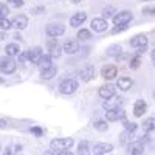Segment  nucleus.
I'll return each instance as SVG.
<instances>
[{
    "mask_svg": "<svg viewBox=\"0 0 155 155\" xmlns=\"http://www.w3.org/2000/svg\"><path fill=\"white\" fill-rule=\"evenodd\" d=\"M73 138H56L50 143V147L53 149V152H61V150H65V149H70L73 146Z\"/></svg>",
    "mask_w": 155,
    "mask_h": 155,
    "instance_id": "1",
    "label": "nucleus"
},
{
    "mask_svg": "<svg viewBox=\"0 0 155 155\" xmlns=\"http://www.w3.org/2000/svg\"><path fill=\"white\" fill-rule=\"evenodd\" d=\"M78 85L79 84H78V81H74V79H64L59 84V92L62 95H71L78 90Z\"/></svg>",
    "mask_w": 155,
    "mask_h": 155,
    "instance_id": "2",
    "label": "nucleus"
},
{
    "mask_svg": "<svg viewBox=\"0 0 155 155\" xmlns=\"http://www.w3.org/2000/svg\"><path fill=\"white\" fill-rule=\"evenodd\" d=\"M16 67H17V64L14 59H11L9 58H3L2 61H0V71H2L3 74H11V73H14L16 71Z\"/></svg>",
    "mask_w": 155,
    "mask_h": 155,
    "instance_id": "3",
    "label": "nucleus"
},
{
    "mask_svg": "<svg viewBox=\"0 0 155 155\" xmlns=\"http://www.w3.org/2000/svg\"><path fill=\"white\" fill-rule=\"evenodd\" d=\"M45 33L50 37H59L65 33V27H64L62 23H48L47 28H45Z\"/></svg>",
    "mask_w": 155,
    "mask_h": 155,
    "instance_id": "4",
    "label": "nucleus"
},
{
    "mask_svg": "<svg viewBox=\"0 0 155 155\" xmlns=\"http://www.w3.org/2000/svg\"><path fill=\"white\" fill-rule=\"evenodd\" d=\"M48 50H50V54L51 58H59L62 54V47L58 44V37H50L48 39Z\"/></svg>",
    "mask_w": 155,
    "mask_h": 155,
    "instance_id": "5",
    "label": "nucleus"
},
{
    "mask_svg": "<svg viewBox=\"0 0 155 155\" xmlns=\"http://www.w3.org/2000/svg\"><path fill=\"white\" fill-rule=\"evenodd\" d=\"M132 19H134V14L130 11H121V12L113 16V23L115 25H124V23H129Z\"/></svg>",
    "mask_w": 155,
    "mask_h": 155,
    "instance_id": "6",
    "label": "nucleus"
},
{
    "mask_svg": "<svg viewBox=\"0 0 155 155\" xmlns=\"http://www.w3.org/2000/svg\"><path fill=\"white\" fill-rule=\"evenodd\" d=\"M90 27H92V30L96 31V33H102V31L107 30L109 23H107V19H104V17H96V19L92 20Z\"/></svg>",
    "mask_w": 155,
    "mask_h": 155,
    "instance_id": "7",
    "label": "nucleus"
},
{
    "mask_svg": "<svg viewBox=\"0 0 155 155\" xmlns=\"http://www.w3.org/2000/svg\"><path fill=\"white\" fill-rule=\"evenodd\" d=\"M126 116V112L123 109H112V110H106V120L107 121H118L123 120Z\"/></svg>",
    "mask_w": 155,
    "mask_h": 155,
    "instance_id": "8",
    "label": "nucleus"
},
{
    "mask_svg": "<svg viewBox=\"0 0 155 155\" xmlns=\"http://www.w3.org/2000/svg\"><path fill=\"white\" fill-rule=\"evenodd\" d=\"M121 102H123V99H121L120 96H116V95H113V96H110V98L104 99V104H102V107H104L106 110H112V109H118V107L121 106Z\"/></svg>",
    "mask_w": 155,
    "mask_h": 155,
    "instance_id": "9",
    "label": "nucleus"
},
{
    "mask_svg": "<svg viewBox=\"0 0 155 155\" xmlns=\"http://www.w3.org/2000/svg\"><path fill=\"white\" fill-rule=\"evenodd\" d=\"M42 54H44L42 48H41V47H34V48H31V50L27 51V59H28L30 62H33V64H37Z\"/></svg>",
    "mask_w": 155,
    "mask_h": 155,
    "instance_id": "10",
    "label": "nucleus"
},
{
    "mask_svg": "<svg viewBox=\"0 0 155 155\" xmlns=\"http://www.w3.org/2000/svg\"><path fill=\"white\" fill-rule=\"evenodd\" d=\"M11 23H12V27H14L16 30H25L27 25H28V17L23 16V14H19V16H16L14 19L11 20Z\"/></svg>",
    "mask_w": 155,
    "mask_h": 155,
    "instance_id": "11",
    "label": "nucleus"
},
{
    "mask_svg": "<svg viewBox=\"0 0 155 155\" xmlns=\"http://www.w3.org/2000/svg\"><path fill=\"white\" fill-rule=\"evenodd\" d=\"M144 152V146L141 141H134V143H129L127 146V153H132V155H141Z\"/></svg>",
    "mask_w": 155,
    "mask_h": 155,
    "instance_id": "12",
    "label": "nucleus"
},
{
    "mask_svg": "<svg viewBox=\"0 0 155 155\" xmlns=\"http://www.w3.org/2000/svg\"><path fill=\"white\" fill-rule=\"evenodd\" d=\"M113 150V146L112 144H106V143H98L93 146L92 152L96 153V155H102V153H110Z\"/></svg>",
    "mask_w": 155,
    "mask_h": 155,
    "instance_id": "13",
    "label": "nucleus"
},
{
    "mask_svg": "<svg viewBox=\"0 0 155 155\" xmlns=\"http://www.w3.org/2000/svg\"><path fill=\"white\" fill-rule=\"evenodd\" d=\"M85 20H87V14L81 11V12H76V14L70 19V25L73 28H78V27H81Z\"/></svg>",
    "mask_w": 155,
    "mask_h": 155,
    "instance_id": "14",
    "label": "nucleus"
},
{
    "mask_svg": "<svg viewBox=\"0 0 155 155\" xmlns=\"http://www.w3.org/2000/svg\"><path fill=\"white\" fill-rule=\"evenodd\" d=\"M98 95H99L102 99H107V98H110V96L115 95V87L110 85V84L102 85V87H99V90H98Z\"/></svg>",
    "mask_w": 155,
    "mask_h": 155,
    "instance_id": "15",
    "label": "nucleus"
},
{
    "mask_svg": "<svg viewBox=\"0 0 155 155\" xmlns=\"http://www.w3.org/2000/svg\"><path fill=\"white\" fill-rule=\"evenodd\" d=\"M146 109H147V104L143 101V99H138L135 102V106H134V115L137 116V118H140V116H143L146 113Z\"/></svg>",
    "mask_w": 155,
    "mask_h": 155,
    "instance_id": "16",
    "label": "nucleus"
},
{
    "mask_svg": "<svg viewBox=\"0 0 155 155\" xmlns=\"http://www.w3.org/2000/svg\"><path fill=\"white\" fill-rule=\"evenodd\" d=\"M101 74L106 78V79H113V78L118 74V68L115 65H104L101 70Z\"/></svg>",
    "mask_w": 155,
    "mask_h": 155,
    "instance_id": "17",
    "label": "nucleus"
},
{
    "mask_svg": "<svg viewBox=\"0 0 155 155\" xmlns=\"http://www.w3.org/2000/svg\"><path fill=\"white\" fill-rule=\"evenodd\" d=\"M147 37L144 34H138L135 37H132V41H130V45L135 47V48H141V47H147Z\"/></svg>",
    "mask_w": 155,
    "mask_h": 155,
    "instance_id": "18",
    "label": "nucleus"
},
{
    "mask_svg": "<svg viewBox=\"0 0 155 155\" xmlns=\"http://www.w3.org/2000/svg\"><path fill=\"white\" fill-rule=\"evenodd\" d=\"M93 76H95V68H93L92 65H87V67L82 68L81 73H79V78H81L84 82H88L90 79H93Z\"/></svg>",
    "mask_w": 155,
    "mask_h": 155,
    "instance_id": "19",
    "label": "nucleus"
},
{
    "mask_svg": "<svg viewBox=\"0 0 155 155\" xmlns=\"http://www.w3.org/2000/svg\"><path fill=\"white\" fill-rule=\"evenodd\" d=\"M62 48L67 54H74V53H78V50H79V44H78V41H67Z\"/></svg>",
    "mask_w": 155,
    "mask_h": 155,
    "instance_id": "20",
    "label": "nucleus"
},
{
    "mask_svg": "<svg viewBox=\"0 0 155 155\" xmlns=\"http://www.w3.org/2000/svg\"><path fill=\"white\" fill-rule=\"evenodd\" d=\"M134 85V81L130 79V78H120L118 79V87L120 90H123V92H127V90H130Z\"/></svg>",
    "mask_w": 155,
    "mask_h": 155,
    "instance_id": "21",
    "label": "nucleus"
},
{
    "mask_svg": "<svg viewBox=\"0 0 155 155\" xmlns=\"http://www.w3.org/2000/svg\"><path fill=\"white\" fill-rule=\"evenodd\" d=\"M56 73H58V68H56L54 65H50V67H47V68H42L41 76H42V79H51V78L56 76Z\"/></svg>",
    "mask_w": 155,
    "mask_h": 155,
    "instance_id": "22",
    "label": "nucleus"
},
{
    "mask_svg": "<svg viewBox=\"0 0 155 155\" xmlns=\"http://www.w3.org/2000/svg\"><path fill=\"white\" fill-rule=\"evenodd\" d=\"M36 65L41 68V70H42V68H47V67H50V65H53V64H51V54H42Z\"/></svg>",
    "mask_w": 155,
    "mask_h": 155,
    "instance_id": "23",
    "label": "nucleus"
},
{
    "mask_svg": "<svg viewBox=\"0 0 155 155\" xmlns=\"http://www.w3.org/2000/svg\"><path fill=\"white\" fill-rule=\"evenodd\" d=\"M5 51H6V54H8V56L14 58V56L20 54V47H19L17 44H8L6 48H5Z\"/></svg>",
    "mask_w": 155,
    "mask_h": 155,
    "instance_id": "24",
    "label": "nucleus"
},
{
    "mask_svg": "<svg viewBox=\"0 0 155 155\" xmlns=\"http://www.w3.org/2000/svg\"><path fill=\"white\" fill-rule=\"evenodd\" d=\"M143 129H144L146 132L155 130V116H153V118H147V120L143 123Z\"/></svg>",
    "mask_w": 155,
    "mask_h": 155,
    "instance_id": "25",
    "label": "nucleus"
},
{
    "mask_svg": "<svg viewBox=\"0 0 155 155\" xmlns=\"http://www.w3.org/2000/svg\"><path fill=\"white\" fill-rule=\"evenodd\" d=\"M78 41H81V42H85V41H88L90 37H92V34H90V31L88 30H79L78 31Z\"/></svg>",
    "mask_w": 155,
    "mask_h": 155,
    "instance_id": "26",
    "label": "nucleus"
},
{
    "mask_svg": "<svg viewBox=\"0 0 155 155\" xmlns=\"http://www.w3.org/2000/svg\"><path fill=\"white\" fill-rule=\"evenodd\" d=\"M93 127L96 129V130H99V132H106L109 126H107V123H106V121L99 120V121H95V123H93Z\"/></svg>",
    "mask_w": 155,
    "mask_h": 155,
    "instance_id": "27",
    "label": "nucleus"
},
{
    "mask_svg": "<svg viewBox=\"0 0 155 155\" xmlns=\"http://www.w3.org/2000/svg\"><path fill=\"white\" fill-rule=\"evenodd\" d=\"M11 27H12V23H11L9 19H6V16L0 17V28H2V30H9Z\"/></svg>",
    "mask_w": 155,
    "mask_h": 155,
    "instance_id": "28",
    "label": "nucleus"
},
{
    "mask_svg": "<svg viewBox=\"0 0 155 155\" xmlns=\"http://www.w3.org/2000/svg\"><path fill=\"white\" fill-rule=\"evenodd\" d=\"M113 16H115V8H113V6H107V8L102 9V17H104V19L113 17Z\"/></svg>",
    "mask_w": 155,
    "mask_h": 155,
    "instance_id": "29",
    "label": "nucleus"
},
{
    "mask_svg": "<svg viewBox=\"0 0 155 155\" xmlns=\"http://www.w3.org/2000/svg\"><path fill=\"white\" fill-rule=\"evenodd\" d=\"M88 143L87 141H82V143H79V147H78V153H88Z\"/></svg>",
    "mask_w": 155,
    "mask_h": 155,
    "instance_id": "30",
    "label": "nucleus"
},
{
    "mask_svg": "<svg viewBox=\"0 0 155 155\" xmlns=\"http://www.w3.org/2000/svg\"><path fill=\"white\" fill-rule=\"evenodd\" d=\"M120 53H121V48H120L118 45L110 47V48H109V51H107V54H109V56H118Z\"/></svg>",
    "mask_w": 155,
    "mask_h": 155,
    "instance_id": "31",
    "label": "nucleus"
},
{
    "mask_svg": "<svg viewBox=\"0 0 155 155\" xmlns=\"http://www.w3.org/2000/svg\"><path fill=\"white\" fill-rule=\"evenodd\" d=\"M124 127H126V130H129V132H135L137 129H138V126H137V123H127V121H124Z\"/></svg>",
    "mask_w": 155,
    "mask_h": 155,
    "instance_id": "32",
    "label": "nucleus"
},
{
    "mask_svg": "<svg viewBox=\"0 0 155 155\" xmlns=\"http://www.w3.org/2000/svg\"><path fill=\"white\" fill-rule=\"evenodd\" d=\"M20 150H22L20 146H9V147L5 150V153H17V152H20Z\"/></svg>",
    "mask_w": 155,
    "mask_h": 155,
    "instance_id": "33",
    "label": "nucleus"
},
{
    "mask_svg": "<svg viewBox=\"0 0 155 155\" xmlns=\"http://www.w3.org/2000/svg\"><path fill=\"white\" fill-rule=\"evenodd\" d=\"M124 30H127V23H124V25H116V27L112 30V33L116 34V33H121V31H124Z\"/></svg>",
    "mask_w": 155,
    "mask_h": 155,
    "instance_id": "34",
    "label": "nucleus"
},
{
    "mask_svg": "<svg viewBox=\"0 0 155 155\" xmlns=\"http://www.w3.org/2000/svg\"><path fill=\"white\" fill-rule=\"evenodd\" d=\"M129 137H132V132H129V130L123 132V134H121V138H120V140H121V143H124V144H126L127 141H129Z\"/></svg>",
    "mask_w": 155,
    "mask_h": 155,
    "instance_id": "35",
    "label": "nucleus"
},
{
    "mask_svg": "<svg viewBox=\"0 0 155 155\" xmlns=\"http://www.w3.org/2000/svg\"><path fill=\"white\" fill-rule=\"evenodd\" d=\"M8 5L19 8V6H23V0H8Z\"/></svg>",
    "mask_w": 155,
    "mask_h": 155,
    "instance_id": "36",
    "label": "nucleus"
},
{
    "mask_svg": "<svg viewBox=\"0 0 155 155\" xmlns=\"http://www.w3.org/2000/svg\"><path fill=\"white\" fill-rule=\"evenodd\" d=\"M8 6L5 5V3H0V17H5L6 14H8Z\"/></svg>",
    "mask_w": 155,
    "mask_h": 155,
    "instance_id": "37",
    "label": "nucleus"
},
{
    "mask_svg": "<svg viewBox=\"0 0 155 155\" xmlns=\"http://www.w3.org/2000/svg\"><path fill=\"white\" fill-rule=\"evenodd\" d=\"M31 134H34V135H37V137H41L42 134H44V130L41 127H31Z\"/></svg>",
    "mask_w": 155,
    "mask_h": 155,
    "instance_id": "38",
    "label": "nucleus"
},
{
    "mask_svg": "<svg viewBox=\"0 0 155 155\" xmlns=\"http://www.w3.org/2000/svg\"><path fill=\"white\" fill-rule=\"evenodd\" d=\"M143 12L147 14V16H155V8H144Z\"/></svg>",
    "mask_w": 155,
    "mask_h": 155,
    "instance_id": "39",
    "label": "nucleus"
},
{
    "mask_svg": "<svg viewBox=\"0 0 155 155\" xmlns=\"http://www.w3.org/2000/svg\"><path fill=\"white\" fill-rule=\"evenodd\" d=\"M138 65H140V58H135L130 62V68H138Z\"/></svg>",
    "mask_w": 155,
    "mask_h": 155,
    "instance_id": "40",
    "label": "nucleus"
},
{
    "mask_svg": "<svg viewBox=\"0 0 155 155\" xmlns=\"http://www.w3.org/2000/svg\"><path fill=\"white\" fill-rule=\"evenodd\" d=\"M41 11H44V6H39V8H33V9H31L33 14H39Z\"/></svg>",
    "mask_w": 155,
    "mask_h": 155,
    "instance_id": "41",
    "label": "nucleus"
},
{
    "mask_svg": "<svg viewBox=\"0 0 155 155\" xmlns=\"http://www.w3.org/2000/svg\"><path fill=\"white\" fill-rule=\"evenodd\" d=\"M6 127V121L5 120H0V129H5Z\"/></svg>",
    "mask_w": 155,
    "mask_h": 155,
    "instance_id": "42",
    "label": "nucleus"
},
{
    "mask_svg": "<svg viewBox=\"0 0 155 155\" xmlns=\"http://www.w3.org/2000/svg\"><path fill=\"white\" fill-rule=\"evenodd\" d=\"M12 39H16V41H20V39H22V36H20L19 33H16L14 36H12Z\"/></svg>",
    "mask_w": 155,
    "mask_h": 155,
    "instance_id": "43",
    "label": "nucleus"
},
{
    "mask_svg": "<svg viewBox=\"0 0 155 155\" xmlns=\"http://www.w3.org/2000/svg\"><path fill=\"white\" fill-rule=\"evenodd\" d=\"M150 58H152V59H153V61H155V48H153V50H152V53H150Z\"/></svg>",
    "mask_w": 155,
    "mask_h": 155,
    "instance_id": "44",
    "label": "nucleus"
},
{
    "mask_svg": "<svg viewBox=\"0 0 155 155\" xmlns=\"http://www.w3.org/2000/svg\"><path fill=\"white\" fill-rule=\"evenodd\" d=\"M70 2H71V3H81L82 0H70Z\"/></svg>",
    "mask_w": 155,
    "mask_h": 155,
    "instance_id": "45",
    "label": "nucleus"
},
{
    "mask_svg": "<svg viewBox=\"0 0 155 155\" xmlns=\"http://www.w3.org/2000/svg\"><path fill=\"white\" fill-rule=\"evenodd\" d=\"M141 2H150V0H141Z\"/></svg>",
    "mask_w": 155,
    "mask_h": 155,
    "instance_id": "46",
    "label": "nucleus"
},
{
    "mask_svg": "<svg viewBox=\"0 0 155 155\" xmlns=\"http://www.w3.org/2000/svg\"><path fill=\"white\" fill-rule=\"evenodd\" d=\"M153 65H155V61H153Z\"/></svg>",
    "mask_w": 155,
    "mask_h": 155,
    "instance_id": "47",
    "label": "nucleus"
},
{
    "mask_svg": "<svg viewBox=\"0 0 155 155\" xmlns=\"http://www.w3.org/2000/svg\"><path fill=\"white\" fill-rule=\"evenodd\" d=\"M0 82H2V79H0Z\"/></svg>",
    "mask_w": 155,
    "mask_h": 155,
    "instance_id": "48",
    "label": "nucleus"
}]
</instances>
